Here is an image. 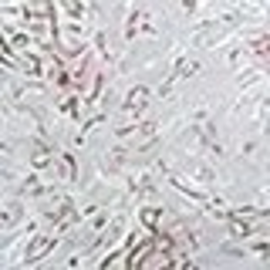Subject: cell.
Instances as JSON below:
<instances>
[{
    "mask_svg": "<svg viewBox=\"0 0 270 270\" xmlns=\"http://www.w3.org/2000/svg\"><path fill=\"white\" fill-rule=\"evenodd\" d=\"M267 47H270L267 37H257V41H254V51H257V54H267Z\"/></svg>",
    "mask_w": 270,
    "mask_h": 270,
    "instance_id": "obj_5",
    "label": "cell"
},
{
    "mask_svg": "<svg viewBox=\"0 0 270 270\" xmlns=\"http://www.w3.org/2000/svg\"><path fill=\"white\" fill-rule=\"evenodd\" d=\"M196 71H199V61H179V68H176L172 81H176V78H189V75H196Z\"/></svg>",
    "mask_w": 270,
    "mask_h": 270,
    "instance_id": "obj_3",
    "label": "cell"
},
{
    "mask_svg": "<svg viewBox=\"0 0 270 270\" xmlns=\"http://www.w3.org/2000/svg\"><path fill=\"white\" fill-rule=\"evenodd\" d=\"M51 247H54V240H47V237H37V240H34V247L27 250V257H24V264H34V260H37V257H44Z\"/></svg>",
    "mask_w": 270,
    "mask_h": 270,
    "instance_id": "obj_2",
    "label": "cell"
},
{
    "mask_svg": "<svg viewBox=\"0 0 270 270\" xmlns=\"http://www.w3.org/2000/svg\"><path fill=\"white\" fill-rule=\"evenodd\" d=\"M68 10H71L75 17H85V7H78V3H68Z\"/></svg>",
    "mask_w": 270,
    "mask_h": 270,
    "instance_id": "obj_6",
    "label": "cell"
},
{
    "mask_svg": "<svg viewBox=\"0 0 270 270\" xmlns=\"http://www.w3.org/2000/svg\"><path fill=\"white\" fill-rule=\"evenodd\" d=\"M145 98H149V88H145V85L132 88V91H129V98H125V105H122V112H129V115H138V112L145 108Z\"/></svg>",
    "mask_w": 270,
    "mask_h": 270,
    "instance_id": "obj_1",
    "label": "cell"
},
{
    "mask_svg": "<svg viewBox=\"0 0 270 270\" xmlns=\"http://www.w3.org/2000/svg\"><path fill=\"white\" fill-rule=\"evenodd\" d=\"M142 223L155 226V223H159V210H152V206H149V210H142Z\"/></svg>",
    "mask_w": 270,
    "mask_h": 270,
    "instance_id": "obj_4",
    "label": "cell"
}]
</instances>
